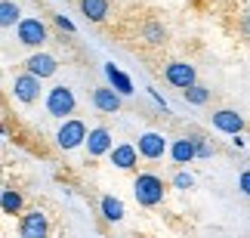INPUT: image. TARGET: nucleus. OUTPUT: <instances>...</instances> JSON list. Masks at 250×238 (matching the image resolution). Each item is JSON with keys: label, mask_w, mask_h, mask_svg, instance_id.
Here are the masks:
<instances>
[{"label": "nucleus", "mask_w": 250, "mask_h": 238, "mask_svg": "<svg viewBox=\"0 0 250 238\" xmlns=\"http://www.w3.org/2000/svg\"><path fill=\"white\" fill-rule=\"evenodd\" d=\"M121 96H124V93H118L114 87H96L93 106L99 108V111H108V115H114V111L121 108Z\"/></svg>", "instance_id": "1a4fd4ad"}, {"label": "nucleus", "mask_w": 250, "mask_h": 238, "mask_svg": "<svg viewBox=\"0 0 250 238\" xmlns=\"http://www.w3.org/2000/svg\"><path fill=\"white\" fill-rule=\"evenodd\" d=\"M195 149H198V158H210V155H213V149H210L207 139H201V136H195Z\"/></svg>", "instance_id": "4be33fe9"}, {"label": "nucleus", "mask_w": 250, "mask_h": 238, "mask_svg": "<svg viewBox=\"0 0 250 238\" xmlns=\"http://www.w3.org/2000/svg\"><path fill=\"white\" fill-rule=\"evenodd\" d=\"M238 186H241L244 195H250V170H244V173H241V183H238Z\"/></svg>", "instance_id": "b1692460"}, {"label": "nucleus", "mask_w": 250, "mask_h": 238, "mask_svg": "<svg viewBox=\"0 0 250 238\" xmlns=\"http://www.w3.org/2000/svg\"><path fill=\"white\" fill-rule=\"evenodd\" d=\"M46 235V216L41 211H31L22 216V238H43Z\"/></svg>", "instance_id": "9b49d317"}, {"label": "nucleus", "mask_w": 250, "mask_h": 238, "mask_svg": "<svg viewBox=\"0 0 250 238\" xmlns=\"http://www.w3.org/2000/svg\"><path fill=\"white\" fill-rule=\"evenodd\" d=\"M56 142H59V149H78L81 142H86V127L81 121H65L62 124V130L56 133Z\"/></svg>", "instance_id": "7ed1b4c3"}, {"label": "nucleus", "mask_w": 250, "mask_h": 238, "mask_svg": "<svg viewBox=\"0 0 250 238\" xmlns=\"http://www.w3.org/2000/svg\"><path fill=\"white\" fill-rule=\"evenodd\" d=\"M111 164L121 167V170H130L133 164H136V149L133 146H114L111 149Z\"/></svg>", "instance_id": "4468645a"}, {"label": "nucleus", "mask_w": 250, "mask_h": 238, "mask_svg": "<svg viewBox=\"0 0 250 238\" xmlns=\"http://www.w3.org/2000/svg\"><path fill=\"white\" fill-rule=\"evenodd\" d=\"M173 183H176V189H191V176H188V173H176V179H173Z\"/></svg>", "instance_id": "5701e85b"}, {"label": "nucleus", "mask_w": 250, "mask_h": 238, "mask_svg": "<svg viewBox=\"0 0 250 238\" xmlns=\"http://www.w3.org/2000/svg\"><path fill=\"white\" fill-rule=\"evenodd\" d=\"M133 195H136V201L142 207H155L164 198V183L155 173H139L136 183H133Z\"/></svg>", "instance_id": "f257e3e1"}, {"label": "nucleus", "mask_w": 250, "mask_h": 238, "mask_svg": "<svg viewBox=\"0 0 250 238\" xmlns=\"http://www.w3.org/2000/svg\"><path fill=\"white\" fill-rule=\"evenodd\" d=\"M19 16H22V13H19V6L13 3V0H3V3H0V25H3V28L16 25V22H22Z\"/></svg>", "instance_id": "a211bd4d"}, {"label": "nucleus", "mask_w": 250, "mask_h": 238, "mask_svg": "<svg viewBox=\"0 0 250 238\" xmlns=\"http://www.w3.org/2000/svg\"><path fill=\"white\" fill-rule=\"evenodd\" d=\"M19 41L25 46H41L46 41V28L41 19H22L19 22Z\"/></svg>", "instance_id": "20e7f679"}, {"label": "nucleus", "mask_w": 250, "mask_h": 238, "mask_svg": "<svg viewBox=\"0 0 250 238\" xmlns=\"http://www.w3.org/2000/svg\"><path fill=\"white\" fill-rule=\"evenodd\" d=\"M0 207H3V214H19V211H22V195L13 192V189H3V195H0Z\"/></svg>", "instance_id": "6ab92c4d"}, {"label": "nucleus", "mask_w": 250, "mask_h": 238, "mask_svg": "<svg viewBox=\"0 0 250 238\" xmlns=\"http://www.w3.org/2000/svg\"><path fill=\"white\" fill-rule=\"evenodd\" d=\"M167 81L179 90H188L191 84H195V68H191L188 62H170L167 65Z\"/></svg>", "instance_id": "0eeeda50"}, {"label": "nucleus", "mask_w": 250, "mask_h": 238, "mask_svg": "<svg viewBox=\"0 0 250 238\" xmlns=\"http://www.w3.org/2000/svg\"><path fill=\"white\" fill-rule=\"evenodd\" d=\"M86 151H90V158H99L105 155V151H111V133L105 127H93L90 133H86Z\"/></svg>", "instance_id": "6e6552de"}, {"label": "nucleus", "mask_w": 250, "mask_h": 238, "mask_svg": "<svg viewBox=\"0 0 250 238\" xmlns=\"http://www.w3.org/2000/svg\"><path fill=\"white\" fill-rule=\"evenodd\" d=\"M25 65H28V71H31V74H37V78H50V74H56V68H59L56 59H53V56H46V53H34Z\"/></svg>", "instance_id": "f8f14e48"}, {"label": "nucleus", "mask_w": 250, "mask_h": 238, "mask_svg": "<svg viewBox=\"0 0 250 238\" xmlns=\"http://www.w3.org/2000/svg\"><path fill=\"white\" fill-rule=\"evenodd\" d=\"M164 151H167V139L161 136V133H142V136H139V155L142 158L155 161V158L164 155Z\"/></svg>", "instance_id": "9d476101"}, {"label": "nucleus", "mask_w": 250, "mask_h": 238, "mask_svg": "<svg viewBox=\"0 0 250 238\" xmlns=\"http://www.w3.org/2000/svg\"><path fill=\"white\" fill-rule=\"evenodd\" d=\"M46 108H50V115L56 118H65L74 111V93L68 87H53L50 96H46Z\"/></svg>", "instance_id": "f03ea898"}, {"label": "nucleus", "mask_w": 250, "mask_h": 238, "mask_svg": "<svg viewBox=\"0 0 250 238\" xmlns=\"http://www.w3.org/2000/svg\"><path fill=\"white\" fill-rule=\"evenodd\" d=\"M186 102H191V106H204V102H207V90L201 87V84H191V87L186 90Z\"/></svg>", "instance_id": "aec40b11"}, {"label": "nucleus", "mask_w": 250, "mask_h": 238, "mask_svg": "<svg viewBox=\"0 0 250 238\" xmlns=\"http://www.w3.org/2000/svg\"><path fill=\"white\" fill-rule=\"evenodd\" d=\"M81 9L86 19H93V22H102L105 16H108V0H81Z\"/></svg>", "instance_id": "dca6fc26"}, {"label": "nucleus", "mask_w": 250, "mask_h": 238, "mask_svg": "<svg viewBox=\"0 0 250 238\" xmlns=\"http://www.w3.org/2000/svg\"><path fill=\"white\" fill-rule=\"evenodd\" d=\"M102 216L105 220H111V223H118L121 216H124V201L121 198H102Z\"/></svg>", "instance_id": "f3484780"}, {"label": "nucleus", "mask_w": 250, "mask_h": 238, "mask_svg": "<svg viewBox=\"0 0 250 238\" xmlns=\"http://www.w3.org/2000/svg\"><path fill=\"white\" fill-rule=\"evenodd\" d=\"M13 90H16V99L19 102H34L37 99V93H41V78L37 74H19L16 84H13Z\"/></svg>", "instance_id": "39448f33"}, {"label": "nucleus", "mask_w": 250, "mask_h": 238, "mask_svg": "<svg viewBox=\"0 0 250 238\" xmlns=\"http://www.w3.org/2000/svg\"><path fill=\"white\" fill-rule=\"evenodd\" d=\"M146 41L148 43H161V41H164V28H161L158 22H148L146 25Z\"/></svg>", "instance_id": "412c9836"}, {"label": "nucleus", "mask_w": 250, "mask_h": 238, "mask_svg": "<svg viewBox=\"0 0 250 238\" xmlns=\"http://www.w3.org/2000/svg\"><path fill=\"white\" fill-rule=\"evenodd\" d=\"M170 155H173V161L176 164H188V161H195L198 158V149H195V139H176L170 146Z\"/></svg>", "instance_id": "ddd939ff"}, {"label": "nucleus", "mask_w": 250, "mask_h": 238, "mask_svg": "<svg viewBox=\"0 0 250 238\" xmlns=\"http://www.w3.org/2000/svg\"><path fill=\"white\" fill-rule=\"evenodd\" d=\"M241 28H244V34H247V41H250V13H247V19H244V25H241Z\"/></svg>", "instance_id": "a878e982"}, {"label": "nucleus", "mask_w": 250, "mask_h": 238, "mask_svg": "<svg viewBox=\"0 0 250 238\" xmlns=\"http://www.w3.org/2000/svg\"><path fill=\"white\" fill-rule=\"evenodd\" d=\"M56 25H59L62 31H74V25H71V22H68L65 16H56Z\"/></svg>", "instance_id": "393cba45"}, {"label": "nucleus", "mask_w": 250, "mask_h": 238, "mask_svg": "<svg viewBox=\"0 0 250 238\" xmlns=\"http://www.w3.org/2000/svg\"><path fill=\"white\" fill-rule=\"evenodd\" d=\"M213 127L238 136V133L244 130V118L238 115V111H232V108H219V111H213Z\"/></svg>", "instance_id": "423d86ee"}, {"label": "nucleus", "mask_w": 250, "mask_h": 238, "mask_svg": "<svg viewBox=\"0 0 250 238\" xmlns=\"http://www.w3.org/2000/svg\"><path fill=\"white\" fill-rule=\"evenodd\" d=\"M105 74H108V84H111L118 93H124V96H130V93H133V81H130L121 68H114V65H105Z\"/></svg>", "instance_id": "2eb2a0df"}]
</instances>
